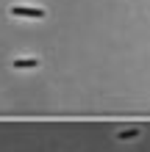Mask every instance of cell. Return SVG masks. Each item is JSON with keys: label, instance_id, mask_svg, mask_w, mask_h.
Listing matches in <instances>:
<instances>
[{"label": "cell", "instance_id": "obj_3", "mask_svg": "<svg viewBox=\"0 0 150 152\" xmlns=\"http://www.w3.org/2000/svg\"><path fill=\"white\" fill-rule=\"evenodd\" d=\"M139 133H142L139 127H128V130H120V141H128V138H136Z\"/></svg>", "mask_w": 150, "mask_h": 152}, {"label": "cell", "instance_id": "obj_2", "mask_svg": "<svg viewBox=\"0 0 150 152\" xmlns=\"http://www.w3.org/2000/svg\"><path fill=\"white\" fill-rule=\"evenodd\" d=\"M11 66H14V69H36L39 61H36V58H17Z\"/></svg>", "mask_w": 150, "mask_h": 152}, {"label": "cell", "instance_id": "obj_1", "mask_svg": "<svg viewBox=\"0 0 150 152\" xmlns=\"http://www.w3.org/2000/svg\"><path fill=\"white\" fill-rule=\"evenodd\" d=\"M14 17H28V20H45V8H36V6H14L11 8Z\"/></svg>", "mask_w": 150, "mask_h": 152}]
</instances>
